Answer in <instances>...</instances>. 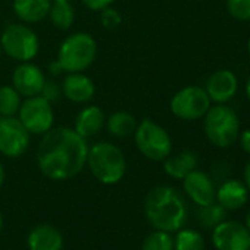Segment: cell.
I'll return each mask as SVG.
<instances>
[{
	"instance_id": "1",
	"label": "cell",
	"mask_w": 250,
	"mask_h": 250,
	"mask_svg": "<svg viewBox=\"0 0 250 250\" xmlns=\"http://www.w3.org/2000/svg\"><path fill=\"white\" fill-rule=\"evenodd\" d=\"M88 145L74 128H50L37 149V165L42 174L53 181L78 175L87 165Z\"/></svg>"
},
{
	"instance_id": "2",
	"label": "cell",
	"mask_w": 250,
	"mask_h": 250,
	"mask_svg": "<svg viewBox=\"0 0 250 250\" xmlns=\"http://www.w3.org/2000/svg\"><path fill=\"white\" fill-rule=\"evenodd\" d=\"M145 210L149 222L161 231L175 232L187 222V203L184 197L169 186L152 188L145 200Z\"/></svg>"
},
{
	"instance_id": "3",
	"label": "cell",
	"mask_w": 250,
	"mask_h": 250,
	"mask_svg": "<svg viewBox=\"0 0 250 250\" xmlns=\"http://www.w3.org/2000/svg\"><path fill=\"white\" fill-rule=\"evenodd\" d=\"M87 165L93 177L107 186L119 183L127 172V159L122 150L107 142H99L88 147Z\"/></svg>"
},
{
	"instance_id": "4",
	"label": "cell",
	"mask_w": 250,
	"mask_h": 250,
	"mask_svg": "<svg viewBox=\"0 0 250 250\" xmlns=\"http://www.w3.org/2000/svg\"><path fill=\"white\" fill-rule=\"evenodd\" d=\"M203 128L208 140L221 149L229 147L240 134V119L234 109L225 103L210 106L203 116Z\"/></svg>"
},
{
	"instance_id": "5",
	"label": "cell",
	"mask_w": 250,
	"mask_h": 250,
	"mask_svg": "<svg viewBox=\"0 0 250 250\" xmlns=\"http://www.w3.org/2000/svg\"><path fill=\"white\" fill-rule=\"evenodd\" d=\"M97 56L96 40L88 33H74L59 46L58 62L65 72H83L93 65Z\"/></svg>"
},
{
	"instance_id": "6",
	"label": "cell",
	"mask_w": 250,
	"mask_h": 250,
	"mask_svg": "<svg viewBox=\"0 0 250 250\" xmlns=\"http://www.w3.org/2000/svg\"><path fill=\"white\" fill-rule=\"evenodd\" d=\"M134 142L139 152L145 158L155 162L165 161L172 152V140L168 131L150 119H145L137 124Z\"/></svg>"
},
{
	"instance_id": "7",
	"label": "cell",
	"mask_w": 250,
	"mask_h": 250,
	"mask_svg": "<svg viewBox=\"0 0 250 250\" xmlns=\"http://www.w3.org/2000/svg\"><path fill=\"white\" fill-rule=\"evenodd\" d=\"M2 50L14 61L30 62L40 49L37 34L25 24H9L0 37Z\"/></svg>"
},
{
	"instance_id": "8",
	"label": "cell",
	"mask_w": 250,
	"mask_h": 250,
	"mask_svg": "<svg viewBox=\"0 0 250 250\" xmlns=\"http://www.w3.org/2000/svg\"><path fill=\"white\" fill-rule=\"evenodd\" d=\"M18 118L30 134L43 136L50 128H53L55 113L52 103L43 96L25 97L18 110Z\"/></svg>"
},
{
	"instance_id": "9",
	"label": "cell",
	"mask_w": 250,
	"mask_h": 250,
	"mask_svg": "<svg viewBox=\"0 0 250 250\" xmlns=\"http://www.w3.org/2000/svg\"><path fill=\"white\" fill-rule=\"evenodd\" d=\"M171 112L183 121H196L205 116L210 107V99L205 88L187 85L178 90L169 103Z\"/></svg>"
},
{
	"instance_id": "10",
	"label": "cell",
	"mask_w": 250,
	"mask_h": 250,
	"mask_svg": "<svg viewBox=\"0 0 250 250\" xmlns=\"http://www.w3.org/2000/svg\"><path fill=\"white\" fill-rule=\"evenodd\" d=\"M31 134L20 118L0 116V153L6 158H20L30 147Z\"/></svg>"
},
{
	"instance_id": "11",
	"label": "cell",
	"mask_w": 250,
	"mask_h": 250,
	"mask_svg": "<svg viewBox=\"0 0 250 250\" xmlns=\"http://www.w3.org/2000/svg\"><path fill=\"white\" fill-rule=\"evenodd\" d=\"M212 244L216 250H250V231L237 221H222L212 229Z\"/></svg>"
},
{
	"instance_id": "12",
	"label": "cell",
	"mask_w": 250,
	"mask_h": 250,
	"mask_svg": "<svg viewBox=\"0 0 250 250\" xmlns=\"http://www.w3.org/2000/svg\"><path fill=\"white\" fill-rule=\"evenodd\" d=\"M44 83L46 77L43 71L31 62H21L12 74V85L24 97L39 96Z\"/></svg>"
},
{
	"instance_id": "13",
	"label": "cell",
	"mask_w": 250,
	"mask_h": 250,
	"mask_svg": "<svg viewBox=\"0 0 250 250\" xmlns=\"http://www.w3.org/2000/svg\"><path fill=\"white\" fill-rule=\"evenodd\" d=\"M183 187L186 194L197 206H206L216 202V188L210 177L199 169L191 171L183 178Z\"/></svg>"
},
{
	"instance_id": "14",
	"label": "cell",
	"mask_w": 250,
	"mask_h": 250,
	"mask_svg": "<svg viewBox=\"0 0 250 250\" xmlns=\"http://www.w3.org/2000/svg\"><path fill=\"white\" fill-rule=\"evenodd\" d=\"M206 93L210 99V102L218 103H227L231 100L237 90H238V80L235 74L229 69H219L213 72L206 84Z\"/></svg>"
},
{
	"instance_id": "15",
	"label": "cell",
	"mask_w": 250,
	"mask_h": 250,
	"mask_svg": "<svg viewBox=\"0 0 250 250\" xmlns=\"http://www.w3.org/2000/svg\"><path fill=\"white\" fill-rule=\"evenodd\" d=\"M63 96L74 103L90 102L96 94V85L90 77L81 72H69L62 83Z\"/></svg>"
},
{
	"instance_id": "16",
	"label": "cell",
	"mask_w": 250,
	"mask_h": 250,
	"mask_svg": "<svg viewBox=\"0 0 250 250\" xmlns=\"http://www.w3.org/2000/svg\"><path fill=\"white\" fill-rule=\"evenodd\" d=\"M249 200V190L240 180H227L216 190V202L225 210H238Z\"/></svg>"
},
{
	"instance_id": "17",
	"label": "cell",
	"mask_w": 250,
	"mask_h": 250,
	"mask_svg": "<svg viewBox=\"0 0 250 250\" xmlns=\"http://www.w3.org/2000/svg\"><path fill=\"white\" fill-rule=\"evenodd\" d=\"M106 125L104 112L99 106H87L78 112L74 122V130L84 139L99 134Z\"/></svg>"
},
{
	"instance_id": "18",
	"label": "cell",
	"mask_w": 250,
	"mask_h": 250,
	"mask_svg": "<svg viewBox=\"0 0 250 250\" xmlns=\"http://www.w3.org/2000/svg\"><path fill=\"white\" fill-rule=\"evenodd\" d=\"M63 237L53 225L42 224L33 228L28 235L30 250H62Z\"/></svg>"
},
{
	"instance_id": "19",
	"label": "cell",
	"mask_w": 250,
	"mask_h": 250,
	"mask_svg": "<svg viewBox=\"0 0 250 250\" xmlns=\"http://www.w3.org/2000/svg\"><path fill=\"white\" fill-rule=\"evenodd\" d=\"M52 0H14L15 15L24 24H36L47 18Z\"/></svg>"
},
{
	"instance_id": "20",
	"label": "cell",
	"mask_w": 250,
	"mask_h": 250,
	"mask_svg": "<svg viewBox=\"0 0 250 250\" xmlns=\"http://www.w3.org/2000/svg\"><path fill=\"white\" fill-rule=\"evenodd\" d=\"M197 167V156L193 152H181L164 161V171L175 180H183Z\"/></svg>"
},
{
	"instance_id": "21",
	"label": "cell",
	"mask_w": 250,
	"mask_h": 250,
	"mask_svg": "<svg viewBox=\"0 0 250 250\" xmlns=\"http://www.w3.org/2000/svg\"><path fill=\"white\" fill-rule=\"evenodd\" d=\"M104 127L107 128L110 136L124 139V137H128V136L134 134V131L137 128V121H136L134 115H131L130 112L118 110V112H113L106 119Z\"/></svg>"
},
{
	"instance_id": "22",
	"label": "cell",
	"mask_w": 250,
	"mask_h": 250,
	"mask_svg": "<svg viewBox=\"0 0 250 250\" xmlns=\"http://www.w3.org/2000/svg\"><path fill=\"white\" fill-rule=\"evenodd\" d=\"M47 17L58 30H68L75 21V12L69 2H52Z\"/></svg>"
},
{
	"instance_id": "23",
	"label": "cell",
	"mask_w": 250,
	"mask_h": 250,
	"mask_svg": "<svg viewBox=\"0 0 250 250\" xmlns=\"http://www.w3.org/2000/svg\"><path fill=\"white\" fill-rule=\"evenodd\" d=\"M206 241L205 237L196 231L188 228H181L177 231V237L174 238V250H205Z\"/></svg>"
},
{
	"instance_id": "24",
	"label": "cell",
	"mask_w": 250,
	"mask_h": 250,
	"mask_svg": "<svg viewBox=\"0 0 250 250\" xmlns=\"http://www.w3.org/2000/svg\"><path fill=\"white\" fill-rule=\"evenodd\" d=\"M21 94L14 85L0 87V116H15L21 107Z\"/></svg>"
},
{
	"instance_id": "25",
	"label": "cell",
	"mask_w": 250,
	"mask_h": 250,
	"mask_svg": "<svg viewBox=\"0 0 250 250\" xmlns=\"http://www.w3.org/2000/svg\"><path fill=\"white\" fill-rule=\"evenodd\" d=\"M197 216H199V222L203 228L213 229L218 224L225 221L227 210L218 202H213L206 206H199Z\"/></svg>"
},
{
	"instance_id": "26",
	"label": "cell",
	"mask_w": 250,
	"mask_h": 250,
	"mask_svg": "<svg viewBox=\"0 0 250 250\" xmlns=\"http://www.w3.org/2000/svg\"><path fill=\"white\" fill-rule=\"evenodd\" d=\"M142 250H174V238L171 232L156 229L145 238Z\"/></svg>"
},
{
	"instance_id": "27",
	"label": "cell",
	"mask_w": 250,
	"mask_h": 250,
	"mask_svg": "<svg viewBox=\"0 0 250 250\" xmlns=\"http://www.w3.org/2000/svg\"><path fill=\"white\" fill-rule=\"evenodd\" d=\"M227 11L238 21H250V0H227Z\"/></svg>"
},
{
	"instance_id": "28",
	"label": "cell",
	"mask_w": 250,
	"mask_h": 250,
	"mask_svg": "<svg viewBox=\"0 0 250 250\" xmlns=\"http://www.w3.org/2000/svg\"><path fill=\"white\" fill-rule=\"evenodd\" d=\"M100 12H102L100 21H102V24L106 28H115V27H118L121 24V15L115 9H112L110 6L103 9V11H100Z\"/></svg>"
},
{
	"instance_id": "29",
	"label": "cell",
	"mask_w": 250,
	"mask_h": 250,
	"mask_svg": "<svg viewBox=\"0 0 250 250\" xmlns=\"http://www.w3.org/2000/svg\"><path fill=\"white\" fill-rule=\"evenodd\" d=\"M59 93H61L59 85H58L55 81H49V80H46V83H44V85H43V90H42L40 96H43L46 100H49V102L52 103V102H55V100L58 99Z\"/></svg>"
},
{
	"instance_id": "30",
	"label": "cell",
	"mask_w": 250,
	"mask_h": 250,
	"mask_svg": "<svg viewBox=\"0 0 250 250\" xmlns=\"http://www.w3.org/2000/svg\"><path fill=\"white\" fill-rule=\"evenodd\" d=\"M113 2H116V0H83V3L90 11H94V12H99V11L109 8Z\"/></svg>"
},
{
	"instance_id": "31",
	"label": "cell",
	"mask_w": 250,
	"mask_h": 250,
	"mask_svg": "<svg viewBox=\"0 0 250 250\" xmlns=\"http://www.w3.org/2000/svg\"><path fill=\"white\" fill-rule=\"evenodd\" d=\"M238 140H240V146H241L243 152L250 155V128L244 130L241 134H238Z\"/></svg>"
},
{
	"instance_id": "32",
	"label": "cell",
	"mask_w": 250,
	"mask_h": 250,
	"mask_svg": "<svg viewBox=\"0 0 250 250\" xmlns=\"http://www.w3.org/2000/svg\"><path fill=\"white\" fill-rule=\"evenodd\" d=\"M243 183L246 184L247 190L250 191V161L247 162V165L244 167V172H243Z\"/></svg>"
},
{
	"instance_id": "33",
	"label": "cell",
	"mask_w": 250,
	"mask_h": 250,
	"mask_svg": "<svg viewBox=\"0 0 250 250\" xmlns=\"http://www.w3.org/2000/svg\"><path fill=\"white\" fill-rule=\"evenodd\" d=\"M49 71H50L53 75H58V74H61V72H62V68H61L59 62H58V61H55V62H52V63L49 65Z\"/></svg>"
},
{
	"instance_id": "34",
	"label": "cell",
	"mask_w": 250,
	"mask_h": 250,
	"mask_svg": "<svg viewBox=\"0 0 250 250\" xmlns=\"http://www.w3.org/2000/svg\"><path fill=\"white\" fill-rule=\"evenodd\" d=\"M244 225H246V228L250 231V208H249V210H247V213H246V219H244Z\"/></svg>"
},
{
	"instance_id": "35",
	"label": "cell",
	"mask_w": 250,
	"mask_h": 250,
	"mask_svg": "<svg viewBox=\"0 0 250 250\" xmlns=\"http://www.w3.org/2000/svg\"><path fill=\"white\" fill-rule=\"evenodd\" d=\"M3 181H5V169H3V165L0 164V187H2Z\"/></svg>"
},
{
	"instance_id": "36",
	"label": "cell",
	"mask_w": 250,
	"mask_h": 250,
	"mask_svg": "<svg viewBox=\"0 0 250 250\" xmlns=\"http://www.w3.org/2000/svg\"><path fill=\"white\" fill-rule=\"evenodd\" d=\"M246 94H247V97H249V100H250V75H249L247 83H246Z\"/></svg>"
},
{
	"instance_id": "37",
	"label": "cell",
	"mask_w": 250,
	"mask_h": 250,
	"mask_svg": "<svg viewBox=\"0 0 250 250\" xmlns=\"http://www.w3.org/2000/svg\"><path fill=\"white\" fill-rule=\"evenodd\" d=\"M2 229H3V215L0 212V234H2Z\"/></svg>"
},
{
	"instance_id": "38",
	"label": "cell",
	"mask_w": 250,
	"mask_h": 250,
	"mask_svg": "<svg viewBox=\"0 0 250 250\" xmlns=\"http://www.w3.org/2000/svg\"><path fill=\"white\" fill-rule=\"evenodd\" d=\"M52 2H71V0H52Z\"/></svg>"
},
{
	"instance_id": "39",
	"label": "cell",
	"mask_w": 250,
	"mask_h": 250,
	"mask_svg": "<svg viewBox=\"0 0 250 250\" xmlns=\"http://www.w3.org/2000/svg\"><path fill=\"white\" fill-rule=\"evenodd\" d=\"M247 50H249V56H250V39H249V43H247Z\"/></svg>"
},
{
	"instance_id": "40",
	"label": "cell",
	"mask_w": 250,
	"mask_h": 250,
	"mask_svg": "<svg viewBox=\"0 0 250 250\" xmlns=\"http://www.w3.org/2000/svg\"><path fill=\"white\" fill-rule=\"evenodd\" d=\"M2 52H3V50H2V43H0V56H2Z\"/></svg>"
}]
</instances>
